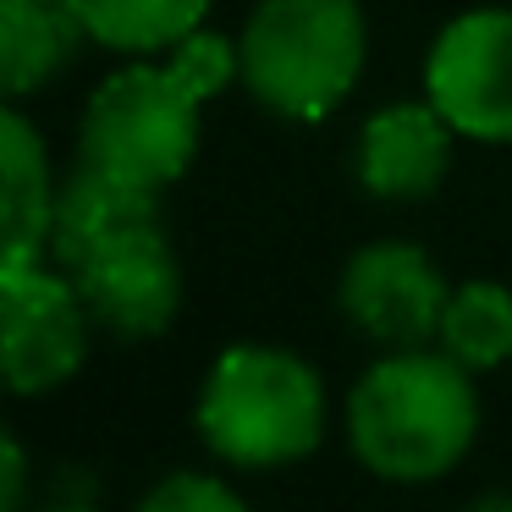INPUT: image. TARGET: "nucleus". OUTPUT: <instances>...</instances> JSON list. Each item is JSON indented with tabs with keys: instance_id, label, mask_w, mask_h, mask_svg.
Wrapping results in <instances>:
<instances>
[{
	"instance_id": "14",
	"label": "nucleus",
	"mask_w": 512,
	"mask_h": 512,
	"mask_svg": "<svg viewBox=\"0 0 512 512\" xmlns=\"http://www.w3.org/2000/svg\"><path fill=\"white\" fill-rule=\"evenodd\" d=\"M144 512H243V490H232L210 468H171L144 490Z\"/></svg>"
},
{
	"instance_id": "6",
	"label": "nucleus",
	"mask_w": 512,
	"mask_h": 512,
	"mask_svg": "<svg viewBox=\"0 0 512 512\" xmlns=\"http://www.w3.org/2000/svg\"><path fill=\"white\" fill-rule=\"evenodd\" d=\"M94 331L100 325H94L89 303L56 259L0 265V353H6L12 397L61 391L89 364Z\"/></svg>"
},
{
	"instance_id": "13",
	"label": "nucleus",
	"mask_w": 512,
	"mask_h": 512,
	"mask_svg": "<svg viewBox=\"0 0 512 512\" xmlns=\"http://www.w3.org/2000/svg\"><path fill=\"white\" fill-rule=\"evenodd\" d=\"M435 347L452 353L463 369L474 375H490L512 358V287L507 281H463L452 287L441 309V331H435Z\"/></svg>"
},
{
	"instance_id": "9",
	"label": "nucleus",
	"mask_w": 512,
	"mask_h": 512,
	"mask_svg": "<svg viewBox=\"0 0 512 512\" xmlns=\"http://www.w3.org/2000/svg\"><path fill=\"white\" fill-rule=\"evenodd\" d=\"M452 144L457 127L435 111V100H397L380 105L353 138V171L358 188L386 204H413L430 199L452 171Z\"/></svg>"
},
{
	"instance_id": "4",
	"label": "nucleus",
	"mask_w": 512,
	"mask_h": 512,
	"mask_svg": "<svg viewBox=\"0 0 512 512\" xmlns=\"http://www.w3.org/2000/svg\"><path fill=\"white\" fill-rule=\"evenodd\" d=\"M193 430L226 468H292L325 435V380L292 347L237 342L204 369Z\"/></svg>"
},
{
	"instance_id": "2",
	"label": "nucleus",
	"mask_w": 512,
	"mask_h": 512,
	"mask_svg": "<svg viewBox=\"0 0 512 512\" xmlns=\"http://www.w3.org/2000/svg\"><path fill=\"white\" fill-rule=\"evenodd\" d=\"M50 259L83 292L94 325L122 342L160 336L182 309V265L160 193L127 188L105 171L78 166L61 182Z\"/></svg>"
},
{
	"instance_id": "1",
	"label": "nucleus",
	"mask_w": 512,
	"mask_h": 512,
	"mask_svg": "<svg viewBox=\"0 0 512 512\" xmlns=\"http://www.w3.org/2000/svg\"><path fill=\"white\" fill-rule=\"evenodd\" d=\"M237 83V39L199 28L160 56H133L100 83L78 122V166L144 193L188 177L204 138V100Z\"/></svg>"
},
{
	"instance_id": "3",
	"label": "nucleus",
	"mask_w": 512,
	"mask_h": 512,
	"mask_svg": "<svg viewBox=\"0 0 512 512\" xmlns=\"http://www.w3.org/2000/svg\"><path fill=\"white\" fill-rule=\"evenodd\" d=\"M441 347H391L347 391V446L380 485H430L479 435V386Z\"/></svg>"
},
{
	"instance_id": "5",
	"label": "nucleus",
	"mask_w": 512,
	"mask_h": 512,
	"mask_svg": "<svg viewBox=\"0 0 512 512\" xmlns=\"http://www.w3.org/2000/svg\"><path fill=\"white\" fill-rule=\"evenodd\" d=\"M369 61L358 0H254L237 28V83L287 122H325L353 100Z\"/></svg>"
},
{
	"instance_id": "10",
	"label": "nucleus",
	"mask_w": 512,
	"mask_h": 512,
	"mask_svg": "<svg viewBox=\"0 0 512 512\" xmlns=\"http://www.w3.org/2000/svg\"><path fill=\"white\" fill-rule=\"evenodd\" d=\"M0 177H6V204H0V265H34L50 259V232H56V204H61V182L50 171V149L45 133L28 122L23 105L0 111Z\"/></svg>"
},
{
	"instance_id": "12",
	"label": "nucleus",
	"mask_w": 512,
	"mask_h": 512,
	"mask_svg": "<svg viewBox=\"0 0 512 512\" xmlns=\"http://www.w3.org/2000/svg\"><path fill=\"white\" fill-rule=\"evenodd\" d=\"M215 0H72L94 45L116 56H160L210 23Z\"/></svg>"
},
{
	"instance_id": "7",
	"label": "nucleus",
	"mask_w": 512,
	"mask_h": 512,
	"mask_svg": "<svg viewBox=\"0 0 512 512\" xmlns=\"http://www.w3.org/2000/svg\"><path fill=\"white\" fill-rule=\"evenodd\" d=\"M424 94L474 144H512V6L457 12L424 56Z\"/></svg>"
},
{
	"instance_id": "8",
	"label": "nucleus",
	"mask_w": 512,
	"mask_h": 512,
	"mask_svg": "<svg viewBox=\"0 0 512 512\" xmlns=\"http://www.w3.org/2000/svg\"><path fill=\"white\" fill-rule=\"evenodd\" d=\"M446 298H452V281L408 237H375V243L353 248V259L336 276L342 320L364 342H375L380 353H391V347H430L435 331H441Z\"/></svg>"
},
{
	"instance_id": "15",
	"label": "nucleus",
	"mask_w": 512,
	"mask_h": 512,
	"mask_svg": "<svg viewBox=\"0 0 512 512\" xmlns=\"http://www.w3.org/2000/svg\"><path fill=\"white\" fill-rule=\"evenodd\" d=\"M23 501H28V452H23V441L6 430V441H0V507L17 512Z\"/></svg>"
},
{
	"instance_id": "11",
	"label": "nucleus",
	"mask_w": 512,
	"mask_h": 512,
	"mask_svg": "<svg viewBox=\"0 0 512 512\" xmlns=\"http://www.w3.org/2000/svg\"><path fill=\"white\" fill-rule=\"evenodd\" d=\"M83 39H89V28L72 12V0H0V78H6V100H28V94L50 89L78 61Z\"/></svg>"
}]
</instances>
